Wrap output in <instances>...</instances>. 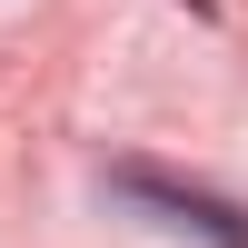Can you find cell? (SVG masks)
<instances>
[{
  "label": "cell",
  "instance_id": "cell-1",
  "mask_svg": "<svg viewBox=\"0 0 248 248\" xmlns=\"http://www.w3.org/2000/svg\"><path fill=\"white\" fill-rule=\"evenodd\" d=\"M109 189L139 199V209H159L169 229L209 238V248H248V209H229V199H209V189H179V179H159V169H109Z\"/></svg>",
  "mask_w": 248,
  "mask_h": 248
}]
</instances>
